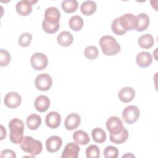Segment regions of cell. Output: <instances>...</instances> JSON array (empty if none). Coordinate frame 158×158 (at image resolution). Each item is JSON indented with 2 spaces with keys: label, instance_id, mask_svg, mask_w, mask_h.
Returning <instances> with one entry per match:
<instances>
[{
  "label": "cell",
  "instance_id": "cell-30",
  "mask_svg": "<svg viewBox=\"0 0 158 158\" xmlns=\"http://www.w3.org/2000/svg\"><path fill=\"white\" fill-rule=\"evenodd\" d=\"M100 156L99 148L94 144L89 146L86 149V156L87 158H98Z\"/></svg>",
  "mask_w": 158,
  "mask_h": 158
},
{
  "label": "cell",
  "instance_id": "cell-26",
  "mask_svg": "<svg viewBox=\"0 0 158 158\" xmlns=\"http://www.w3.org/2000/svg\"><path fill=\"white\" fill-rule=\"evenodd\" d=\"M69 25L72 30L78 31H80L83 27V20L79 15H73L70 19Z\"/></svg>",
  "mask_w": 158,
  "mask_h": 158
},
{
  "label": "cell",
  "instance_id": "cell-31",
  "mask_svg": "<svg viewBox=\"0 0 158 158\" xmlns=\"http://www.w3.org/2000/svg\"><path fill=\"white\" fill-rule=\"evenodd\" d=\"M111 28L112 31L117 35H123L127 33V31L123 29L120 24L119 17H117L112 21L111 24Z\"/></svg>",
  "mask_w": 158,
  "mask_h": 158
},
{
  "label": "cell",
  "instance_id": "cell-19",
  "mask_svg": "<svg viewBox=\"0 0 158 158\" xmlns=\"http://www.w3.org/2000/svg\"><path fill=\"white\" fill-rule=\"evenodd\" d=\"M73 38L72 35L67 31H62L57 38V41L59 44L62 46L67 47L72 44L73 43Z\"/></svg>",
  "mask_w": 158,
  "mask_h": 158
},
{
  "label": "cell",
  "instance_id": "cell-32",
  "mask_svg": "<svg viewBox=\"0 0 158 158\" xmlns=\"http://www.w3.org/2000/svg\"><path fill=\"white\" fill-rule=\"evenodd\" d=\"M11 60V56L9 52L3 49H0V65L7 66Z\"/></svg>",
  "mask_w": 158,
  "mask_h": 158
},
{
  "label": "cell",
  "instance_id": "cell-9",
  "mask_svg": "<svg viewBox=\"0 0 158 158\" xmlns=\"http://www.w3.org/2000/svg\"><path fill=\"white\" fill-rule=\"evenodd\" d=\"M37 2V1L23 0L19 1L15 6L16 10L22 16H27L32 11V5Z\"/></svg>",
  "mask_w": 158,
  "mask_h": 158
},
{
  "label": "cell",
  "instance_id": "cell-13",
  "mask_svg": "<svg viewBox=\"0 0 158 158\" xmlns=\"http://www.w3.org/2000/svg\"><path fill=\"white\" fill-rule=\"evenodd\" d=\"M81 122L80 117L76 113H71L67 115L64 121V126L68 130H73L78 128Z\"/></svg>",
  "mask_w": 158,
  "mask_h": 158
},
{
  "label": "cell",
  "instance_id": "cell-16",
  "mask_svg": "<svg viewBox=\"0 0 158 158\" xmlns=\"http://www.w3.org/2000/svg\"><path fill=\"white\" fill-rule=\"evenodd\" d=\"M135 96V91L131 87L125 86L120 89L118 93L120 101L123 102H130L133 100Z\"/></svg>",
  "mask_w": 158,
  "mask_h": 158
},
{
  "label": "cell",
  "instance_id": "cell-25",
  "mask_svg": "<svg viewBox=\"0 0 158 158\" xmlns=\"http://www.w3.org/2000/svg\"><path fill=\"white\" fill-rule=\"evenodd\" d=\"M138 25L136 28L137 31H143L146 30L149 25V17L146 14L141 13L136 16Z\"/></svg>",
  "mask_w": 158,
  "mask_h": 158
},
{
  "label": "cell",
  "instance_id": "cell-27",
  "mask_svg": "<svg viewBox=\"0 0 158 158\" xmlns=\"http://www.w3.org/2000/svg\"><path fill=\"white\" fill-rule=\"evenodd\" d=\"M61 6L65 12L70 14L77 10L78 4L76 0H65L62 1Z\"/></svg>",
  "mask_w": 158,
  "mask_h": 158
},
{
  "label": "cell",
  "instance_id": "cell-1",
  "mask_svg": "<svg viewBox=\"0 0 158 158\" xmlns=\"http://www.w3.org/2000/svg\"><path fill=\"white\" fill-rule=\"evenodd\" d=\"M102 52L106 56H114L118 53L121 49L120 45L112 36H102L99 41Z\"/></svg>",
  "mask_w": 158,
  "mask_h": 158
},
{
  "label": "cell",
  "instance_id": "cell-20",
  "mask_svg": "<svg viewBox=\"0 0 158 158\" xmlns=\"http://www.w3.org/2000/svg\"><path fill=\"white\" fill-rule=\"evenodd\" d=\"M73 139L77 144L80 145H86L90 141L88 133L81 130H77L73 133Z\"/></svg>",
  "mask_w": 158,
  "mask_h": 158
},
{
  "label": "cell",
  "instance_id": "cell-34",
  "mask_svg": "<svg viewBox=\"0 0 158 158\" xmlns=\"http://www.w3.org/2000/svg\"><path fill=\"white\" fill-rule=\"evenodd\" d=\"M60 25L59 23L57 24H50L48 23H46L44 20L42 22V27L43 30L49 34H52L56 33L59 28Z\"/></svg>",
  "mask_w": 158,
  "mask_h": 158
},
{
  "label": "cell",
  "instance_id": "cell-4",
  "mask_svg": "<svg viewBox=\"0 0 158 158\" xmlns=\"http://www.w3.org/2000/svg\"><path fill=\"white\" fill-rule=\"evenodd\" d=\"M140 114L139 110L136 106L131 105L126 107L122 112V118L125 122L128 124H132L136 122L139 118Z\"/></svg>",
  "mask_w": 158,
  "mask_h": 158
},
{
  "label": "cell",
  "instance_id": "cell-22",
  "mask_svg": "<svg viewBox=\"0 0 158 158\" xmlns=\"http://www.w3.org/2000/svg\"><path fill=\"white\" fill-rule=\"evenodd\" d=\"M128 138V132L126 128L124 127L122 130L120 132L118 133L112 135L110 134V140L111 142L115 143L120 144L123 143H125Z\"/></svg>",
  "mask_w": 158,
  "mask_h": 158
},
{
  "label": "cell",
  "instance_id": "cell-14",
  "mask_svg": "<svg viewBox=\"0 0 158 158\" xmlns=\"http://www.w3.org/2000/svg\"><path fill=\"white\" fill-rule=\"evenodd\" d=\"M62 144V139L58 136H52L46 141V148L49 152H56L59 150Z\"/></svg>",
  "mask_w": 158,
  "mask_h": 158
},
{
  "label": "cell",
  "instance_id": "cell-23",
  "mask_svg": "<svg viewBox=\"0 0 158 158\" xmlns=\"http://www.w3.org/2000/svg\"><path fill=\"white\" fill-rule=\"evenodd\" d=\"M26 123L28 128L31 130H36L41 123V118L36 114H30L27 118Z\"/></svg>",
  "mask_w": 158,
  "mask_h": 158
},
{
  "label": "cell",
  "instance_id": "cell-17",
  "mask_svg": "<svg viewBox=\"0 0 158 158\" xmlns=\"http://www.w3.org/2000/svg\"><path fill=\"white\" fill-rule=\"evenodd\" d=\"M152 61V55L150 52L143 51L138 53L136 56V62L137 65L141 68L149 67Z\"/></svg>",
  "mask_w": 158,
  "mask_h": 158
},
{
  "label": "cell",
  "instance_id": "cell-15",
  "mask_svg": "<svg viewBox=\"0 0 158 158\" xmlns=\"http://www.w3.org/2000/svg\"><path fill=\"white\" fill-rule=\"evenodd\" d=\"M61 117L60 115L55 111H52L48 113L45 118L46 124L50 128H57L60 124Z\"/></svg>",
  "mask_w": 158,
  "mask_h": 158
},
{
  "label": "cell",
  "instance_id": "cell-28",
  "mask_svg": "<svg viewBox=\"0 0 158 158\" xmlns=\"http://www.w3.org/2000/svg\"><path fill=\"white\" fill-rule=\"evenodd\" d=\"M93 140L96 143H102L106 139V132L101 128H95L91 131Z\"/></svg>",
  "mask_w": 158,
  "mask_h": 158
},
{
  "label": "cell",
  "instance_id": "cell-29",
  "mask_svg": "<svg viewBox=\"0 0 158 158\" xmlns=\"http://www.w3.org/2000/svg\"><path fill=\"white\" fill-rule=\"evenodd\" d=\"M84 54L86 58L90 60L96 59L99 54L98 48L94 46H89L86 47L84 51Z\"/></svg>",
  "mask_w": 158,
  "mask_h": 158
},
{
  "label": "cell",
  "instance_id": "cell-8",
  "mask_svg": "<svg viewBox=\"0 0 158 158\" xmlns=\"http://www.w3.org/2000/svg\"><path fill=\"white\" fill-rule=\"evenodd\" d=\"M106 128L110 134L118 133L123 128L122 120L116 116H111L106 122Z\"/></svg>",
  "mask_w": 158,
  "mask_h": 158
},
{
  "label": "cell",
  "instance_id": "cell-3",
  "mask_svg": "<svg viewBox=\"0 0 158 158\" xmlns=\"http://www.w3.org/2000/svg\"><path fill=\"white\" fill-rule=\"evenodd\" d=\"M9 128L10 141L14 144H19L23 138L24 131V125L22 120L17 118H12L9 122Z\"/></svg>",
  "mask_w": 158,
  "mask_h": 158
},
{
  "label": "cell",
  "instance_id": "cell-36",
  "mask_svg": "<svg viewBox=\"0 0 158 158\" xmlns=\"http://www.w3.org/2000/svg\"><path fill=\"white\" fill-rule=\"evenodd\" d=\"M1 157H12L15 158L16 154L15 153L10 149H4L1 152Z\"/></svg>",
  "mask_w": 158,
  "mask_h": 158
},
{
  "label": "cell",
  "instance_id": "cell-10",
  "mask_svg": "<svg viewBox=\"0 0 158 158\" xmlns=\"http://www.w3.org/2000/svg\"><path fill=\"white\" fill-rule=\"evenodd\" d=\"M60 18V13L58 9L55 7H49L46 9L44 12V19L43 20L50 24H57L59 23Z\"/></svg>",
  "mask_w": 158,
  "mask_h": 158
},
{
  "label": "cell",
  "instance_id": "cell-35",
  "mask_svg": "<svg viewBox=\"0 0 158 158\" xmlns=\"http://www.w3.org/2000/svg\"><path fill=\"white\" fill-rule=\"evenodd\" d=\"M118 156V150L114 146H107L104 150V156L106 158H117Z\"/></svg>",
  "mask_w": 158,
  "mask_h": 158
},
{
  "label": "cell",
  "instance_id": "cell-33",
  "mask_svg": "<svg viewBox=\"0 0 158 158\" xmlns=\"http://www.w3.org/2000/svg\"><path fill=\"white\" fill-rule=\"evenodd\" d=\"M32 36L30 33H24L19 36L18 43L22 47H27L30 44Z\"/></svg>",
  "mask_w": 158,
  "mask_h": 158
},
{
  "label": "cell",
  "instance_id": "cell-11",
  "mask_svg": "<svg viewBox=\"0 0 158 158\" xmlns=\"http://www.w3.org/2000/svg\"><path fill=\"white\" fill-rule=\"evenodd\" d=\"M4 104L10 109H15L19 107L22 102V98L17 92H9L4 97Z\"/></svg>",
  "mask_w": 158,
  "mask_h": 158
},
{
  "label": "cell",
  "instance_id": "cell-24",
  "mask_svg": "<svg viewBox=\"0 0 158 158\" xmlns=\"http://www.w3.org/2000/svg\"><path fill=\"white\" fill-rule=\"evenodd\" d=\"M138 43L141 48L143 49H149L154 45V40L151 35L144 34L139 37Z\"/></svg>",
  "mask_w": 158,
  "mask_h": 158
},
{
  "label": "cell",
  "instance_id": "cell-7",
  "mask_svg": "<svg viewBox=\"0 0 158 158\" xmlns=\"http://www.w3.org/2000/svg\"><path fill=\"white\" fill-rule=\"evenodd\" d=\"M35 85L38 89L46 91L51 88L52 80L51 76L48 73H41L36 77Z\"/></svg>",
  "mask_w": 158,
  "mask_h": 158
},
{
  "label": "cell",
  "instance_id": "cell-2",
  "mask_svg": "<svg viewBox=\"0 0 158 158\" xmlns=\"http://www.w3.org/2000/svg\"><path fill=\"white\" fill-rule=\"evenodd\" d=\"M19 144L23 151L29 153L32 157L38 155L43 150L41 142L29 136H23Z\"/></svg>",
  "mask_w": 158,
  "mask_h": 158
},
{
  "label": "cell",
  "instance_id": "cell-37",
  "mask_svg": "<svg viewBox=\"0 0 158 158\" xmlns=\"http://www.w3.org/2000/svg\"><path fill=\"white\" fill-rule=\"evenodd\" d=\"M1 139L2 140L4 138H6V129L4 128V127L2 125H1Z\"/></svg>",
  "mask_w": 158,
  "mask_h": 158
},
{
  "label": "cell",
  "instance_id": "cell-12",
  "mask_svg": "<svg viewBox=\"0 0 158 158\" xmlns=\"http://www.w3.org/2000/svg\"><path fill=\"white\" fill-rule=\"evenodd\" d=\"M80 148L77 143L70 142L66 144L62 153V158H77Z\"/></svg>",
  "mask_w": 158,
  "mask_h": 158
},
{
  "label": "cell",
  "instance_id": "cell-18",
  "mask_svg": "<svg viewBox=\"0 0 158 158\" xmlns=\"http://www.w3.org/2000/svg\"><path fill=\"white\" fill-rule=\"evenodd\" d=\"M34 106L36 110L40 112H44L49 107L50 100L46 96L40 95L36 98Z\"/></svg>",
  "mask_w": 158,
  "mask_h": 158
},
{
  "label": "cell",
  "instance_id": "cell-6",
  "mask_svg": "<svg viewBox=\"0 0 158 158\" xmlns=\"http://www.w3.org/2000/svg\"><path fill=\"white\" fill-rule=\"evenodd\" d=\"M30 62L32 67L35 70H41L48 66V59L43 53L36 52L31 56Z\"/></svg>",
  "mask_w": 158,
  "mask_h": 158
},
{
  "label": "cell",
  "instance_id": "cell-5",
  "mask_svg": "<svg viewBox=\"0 0 158 158\" xmlns=\"http://www.w3.org/2000/svg\"><path fill=\"white\" fill-rule=\"evenodd\" d=\"M121 27L126 31L136 29L138 25L136 16L132 14H125L119 17Z\"/></svg>",
  "mask_w": 158,
  "mask_h": 158
},
{
  "label": "cell",
  "instance_id": "cell-21",
  "mask_svg": "<svg viewBox=\"0 0 158 158\" xmlns=\"http://www.w3.org/2000/svg\"><path fill=\"white\" fill-rule=\"evenodd\" d=\"M97 8L96 3L93 1H84L80 6V10L85 15H91L93 14Z\"/></svg>",
  "mask_w": 158,
  "mask_h": 158
}]
</instances>
